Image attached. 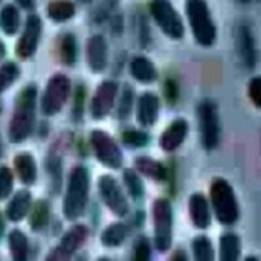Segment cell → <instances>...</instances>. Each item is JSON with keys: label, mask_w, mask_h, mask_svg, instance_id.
<instances>
[{"label": "cell", "mask_w": 261, "mask_h": 261, "mask_svg": "<svg viewBox=\"0 0 261 261\" xmlns=\"http://www.w3.org/2000/svg\"><path fill=\"white\" fill-rule=\"evenodd\" d=\"M210 200L219 223L225 226H232L240 219V206L232 185L223 179L217 177L210 187Z\"/></svg>", "instance_id": "cell-1"}, {"label": "cell", "mask_w": 261, "mask_h": 261, "mask_svg": "<svg viewBox=\"0 0 261 261\" xmlns=\"http://www.w3.org/2000/svg\"><path fill=\"white\" fill-rule=\"evenodd\" d=\"M90 190V176L84 167H75L69 176L67 190L63 203V213L67 220H78L87 206Z\"/></svg>", "instance_id": "cell-2"}, {"label": "cell", "mask_w": 261, "mask_h": 261, "mask_svg": "<svg viewBox=\"0 0 261 261\" xmlns=\"http://www.w3.org/2000/svg\"><path fill=\"white\" fill-rule=\"evenodd\" d=\"M35 104L37 89L26 87L18 96L14 116L9 124V139L12 142H23L31 135L35 121Z\"/></svg>", "instance_id": "cell-3"}, {"label": "cell", "mask_w": 261, "mask_h": 261, "mask_svg": "<svg viewBox=\"0 0 261 261\" xmlns=\"http://www.w3.org/2000/svg\"><path fill=\"white\" fill-rule=\"evenodd\" d=\"M187 15L196 41L202 46H211L216 41V24L211 18L205 0H187Z\"/></svg>", "instance_id": "cell-4"}, {"label": "cell", "mask_w": 261, "mask_h": 261, "mask_svg": "<svg viewBox=\"0 0 261 261\" xmlns=\"http://www.w3.org/2000/svg\"><path fill=\"white\" fill-rule=\"evenodd\" d=\"M153 243L159 252L170 251L173 245V206L168 199H158L153 205Z\"/></svg>", "instance_id": "cell-5"}, {"label": "cell", "mask_w": 261, "mask_h": 261, "mask_svg": "<svg viewBox=\"0 0 261 261\" xmlns=\"http://www.w3.org/2000/svg\"><path fill=\"white\" fill-rule=\"evenodd\" d=\"M150 12L165 35H168L173 40H179L184 37L185 34L184 21L179 12L173 8L170 0H151Z\"/></svg>", "instance_id": "cell-6"}, {"label": "cell", "mask_w": 261, "mask_h": 261, "mask_svg": "<svg viewBox=\"0 0 261 261\" xmlns=\"http://www.w3.org/2000/svg\"><path fill=\"white\" fill-rule=\"evenodd\" d=\"M89 229L84 225L72 226L60 240V243L50 251L44 261H72L78 249L86 243Z\"/></svg>", "instance_id": "cell-7"}, {"label": "cell", "mask_w": 261, "mask_h": 261, "mask_svg": "<svg viewBox=\"0 0 261 261\" xmlns=\"http://www.w3.org/2000/svg\"><path fill=\"white\" fill-rule=\"evenodd\" d=\"M98 190L106 206L118 217H125L128 214V200L119 187L118 180L112 176H101L98 180Z\"/></svg>", "instance_id": "cell-8"}, {"label": "cell", "mask_w": 261, "mask_h": 261, "mask_svg": "<svg viewBox=\"0 0 261 261\" xmlns=\"http://www.w3.org/2000/svg\"><path fill=\"white\" fill-rule=\"evenodd\" d=\"M69 93H70V81L67 76L55 75L54 78H50V81L46 86L43 101H41L43 113L49 116L58 113L66 104Z\"/></svg>", "instance_id": "cell-9"}, {"label": "cell", "mask_w": 261, "mask_h": 261, "mask_svg": "<svg viewBox=\"0 0 261 261\" xmlns=\"http://www.w3.org/2000/svg\"><path fill=\"white\" fill-rule=\"evenodd\" d=\"M199 124L203 147L206 150L216 148L220 139V124L217 107L213 101H203L199 106Z\"/></svg>", "instance_id": "cell-10"}, {"label": "cell", "mask_w": 261, "mask_h": 261, "mask_svg": "<svg viewBox=\"0 0 261 261\" xmlns=\"http://www.w3.org/2000/svg\"><path fill=\"white\" fill-rule=\"evenodd\" d=\"M92 145H93V150H95L98 161L102 165L113 168V170L121 168L122 153L110 135H107L106 132H101V130L92 132Z\"/></svg>", "instance_id": "cell-11"}, {"label": "cell", "mask_w": 261, "mask_h": 261, "mask_svg": "<svg viewBox=\"0 0 261 261\" xmlns=\"http://www.w3.org/2000/svg\"><path fill=\"white\" fill-rule=\"evenodd\" d=\"M41 35V20L38 15H29L26 20V26L24 31L17 43V54L20 58H29L37 46H38V40Z\"/></svg>", "instance_id": "cell-12"}, {"label": "cell", "mask_w": 261, "mask_h": 261, "mask_svg": "<svg viewBox=\"0 0 261 261\" xmlns=\"http://www.w3.org/2000/svg\"><path fill=\"white\" fill-rule=\"evenodd\" d=\"M116 93H118V84L115 81H104L99 84L92 101V116L95 119H102L110 113L115 104Z\"/></svg>", "instance_id": "cell-13"}, {"label": "cell", "mask_w": 261, "mask_h": 261, "mask_svg": "<svg viewBox=\"0 0 261 261\" xmlns=\"http://www.w3.org/2000/svg\"><path fill=\"white\" fill-rule=\"evenodd\" d=\"M188 211L193 225L197 229H208L213 220L211 205L202 193H194L188 202Z\"/></svg>", "instance_id": "cell-14"}, {"label": "cell", "mask_w": 261, "mask_h": 261, "mask_svg": "<svg viewBox=\"0 0 261 261\" xmlns=\"http://www.w3.org/2000/svg\"><path fill=\"white\" fill-rule=\"evenodd\" d=\"M159 109H161V101L154 93L151 92L142 93L138 101V113H136L138 122L144 127L154 125L159 118Z\"/></svg>", "instance_id": "cell-15"}, {"label": "cell", "mask_w": 261, "mask_h": 261, "mask_svg": "<svg viewBox=\"0 0 261 261\" xmlns=\"http://www.w3.org/2000/svg\"><path fill=\"white\" fill-rule=\"evenodd\" d=\"M187 135H188V124H187V121L185 119H174L167 127V130L161 135L159 145L165 151H174V150H177L184 144Z\"/></svg>", "instance_id": "cell-16"}, {"label": "cell", "mask_w": 261, "mask_h": 261, "mask_svg": "<svg viewBox=\"0 0 261 261\" xmlns=\"http://www.w3.org/2000/svg\"><path fill=\"white\" fill-rule=\"evenodd\" d=\"M237 46H239V52L245 66L248 69H254L257 63V49H255V41H254L249 26L240 24L237 31Z\"/></svg>", "instance_id": "cell-17"}, {"label": "cell", "mask_w": 261, "mask_h": 261, "mask_svg": "<svg viewBox=\"0 0 261 261\" xmlns=\"http://www.w3.org/2000/svg\"><path fill=\"white\" fill-rule=\"evenodd\" d=\"M87 61L93 72H102L107 66V43L102 35H93L87 43Z\"/></svg>", "instance_id": "cell-18"}, {"label": "cell", "mask_w": 261, "mask_h": 261, "mask_svg": "<svg viewBox=\"0 0 261 261\" xmlns=\"http://www.w3.org/2000/svg\"><path fill=\"white\" fill-rule=\"evenodd\" d=\"M32 208V196L28 190H20L14 194L6 206V217L11 222L23 220Z\"/></svg>", "instance_id": "cell-19"}, {"label": "cell", "mask_w": 261, "mask_h": 261, "mask_svg": "<svg viewBox=\"0 0 261 261\" xmlns=\"http://www.w3.org/2000/svg\"><path fill=\"white\" fill-rule=\"evenodd\" d=\"M242 258V240L234 232H226L220 237L219 261H240Z\"/></svg>", "instance_id": "cell-20"}, {"label": "cell", "mask_w": 261, "mask_h": 261, "mask_svg": "<svg viewBox=\"0 0 261 261\" xmlns=\"http://www.w3.org/2000/svg\"><path fill=\"white\" fill-rule=\"evenodd\" d=\"M130 72L135 76V80H138L142 84H150L158 78V70L154 64L145 57H135L130 63Z\"/></svg>", "instance_id": "cell-21"}, {"label": "cell", "mask_w": 261, "mask_h": 261, "mask_svg": "<svg viewBox=\"0 0 261 261\" xmlns=\"http://www.w3.org/2000/svg\"><path fill=\"white\" fill-rule=\"evenodd\" d=\"M135 167H136V171L156 180V182H162L167 179V170L165 167L156 161V159H151V158H147V156H141L135 161Z\"/></svg>", "instance_id": "cell-22"}, {"label": "cell", "mask_w": 261, "mask_h": 261, "mask_svg": "<svg viewBox=\"0 0 261 261\" xmlns=\"http://www.w3.org/2000/svg\"><path fill=\"white\" fill-rule=\"evenodd\" d=\"M15 170L20 177V180L24 185H32L37 179V167L35 161L29 153H20L15 159Z\"/></svg>", "instance_id": "cell-23"}, {"label": "cell", "mask_w": 261, "mask_h": 261, "mask_svg": "<svg viewBox=\"0 0 261 261\" xmlns=\"http://www.w3.org/2000/svg\"><path fill=\"white\" fill-rule=\"evenodd\" d=\"M127 237H128V226L122 222H118V223H112L102 231L101 243L107 248H118L125 242Z\"/></svg>", "instance_id": "cell-24"}, {"label": "cell", "mask_w": 261, "mask_h": 261, "mask_svg": "<svg viewBox=\"0 0 261 261\" xmlns=\"http://www.w3.org/2000/svg\"><path fill=\"white\" fill-rule=\"evenodd\" d=\"M9 252L14 261H28L29 257V242L28 237L20 229H12L9 234Z\"/></svg>", "instance_id": "cell-25"}, {"label": "cell", "mask_w": 261, "mask_h": 261, "mask_svg": "<svg viewBox=\"0 0 261 261\" xmlns=\"http://www.w3.org/2000/svg\"><path fill=\"white\" fill-rule=\"evenodd\" d=\"M193 257L194 261H214L216 260V251L213 246V242L206 236H197L193 240Z\"/></svg>", "instance_id": "cell-26"}, {"label": "cell", "mask_w": 261, "mask_h": 261, "mask_svg": "<svg viewBox=\"0 0 261 261\" xmlns=\"http://www.w3.org/2000/svg\"><path fill=\"white\" fill-rule=\"evenodd\" d=\"M75 14V5L70 0H52L47 6V15L54 21H66Z\"/></svg>", "instance_id": "cell-27"}, {"label": "cell", "mask_w": 261, "mask_h": 261, "mask_svg": "<svg viewBox=\"0 0 261 261\" xmlns=\"http://www.w3.org/2000/svg\"><path fill=\"white\" fill-rule=\"evenodd\" d=\"M29 216V225L32 231H41L49 220V205L43 200L35 202V205L31 208Z\"/></svg>", "instance_id": "cell-28"}, {"label": "cell", "mask_w": 261, "mask_h": 261, "mask_svg": "<svg viewBox=\"0 0 261 261\" xmlns=\"http://www.w3.org/2000/svg\"><path fill=\"white\" fill-rule=\"evenodd\" d=\"M0 21H2V28L8 35H12L18 31L20 26V15L15 6L8 5L2 9L0 14Z\"/></svg>", "instance_id": "cell-29"}, {"label": "cell", "mask_w": 261, "mask_h": 261, "mask_svg": "<svg viewBox=\"0 0 261 261\" xmlns=\"http://www.w3.org/2000/svg\"><path fill=\"white\" fill-rule=\"evenodd\" d=\"M124 184H125V187H127L128 194H130L135 200H139V199L144 197L145 188H144L142 179L139 177L138 171H135V170H125V171H124Z\"/></svg>", "instance_id": "cell-30"}, {"label": "cell", "mask_w": 261, "mask_h": 261, "mask_svg": "<svg viewBox=\"0 0 261 261\" xmlns=\"http://www.w3.org/2000/svg\"><path fill=\"white\" fill-rule=\"evenodd\" d=\"M60 55L66 64L75 63V60H76V41H75L73 35L67 34L63 37L61 44H60Z\"/></svg>", "instance_id": "cell-31"}, {"label": "cell", "mask_w": 261, "mask_h": 261, "mask_svg": "<svg viewBox=\"0 0 261 261\" xmlns=\"http://www.w3.org/2000/svg\"><path fill=\"white\" fill-rule=\"evenodd\" d=\"M18 76V67L14 63H6L0 67V93L12 84Z\"/></svg>", "instance_id": "cell-32"}, {"label": "cell", "mask_w": 261, "mask_h": 261, "mask_svg": "<svg viewBox=\"0 0 261 261\" xmlns=\"http://www.w3.org/2000/svg\"><path fill=\"white\" fill-rule=\"evenodd\" d=\"M14 187V176L8 167H0V200H5L11 196Z\"/></svg>", "instance_id": "cell-33"}, {"label": "cell", "mask_w": 261, "mask_h": 261, "mask_svg": "<svg viewBox=\"0 0 261 261\" xmlns=\"http://www.w3.org/2000/svg\"><path fill=\"white\" fill-rule=\"evenodd\" d=\"M132 107H133V90H132V87L125 86L124 90H122V95H121L119 106H118V116L121 119L128 118V115L132 112Z\"/></svg>", "instance_id": "cell-34"}, {"label": "cell", "mask_w": 261, "mask_h": 261, "mask_svg": "<svg viewBox=\"0 0 261 261\" xmlns=\"http://www.w3.org/2000/svg\"><path fill=\"white\" fill-rule=\"evenodd\" d=\"M122 139L130 147H144L148 144V135L139 130H128L122 135Z\"/></svg>", "instance_id": "cell-35"}, {"label": "cell", "mask_w": 261, "mask_h": 261, "mask_svg": "<svg viewBox=\"0 0 261 261\" xmlns=\"http://www.w3.org/2000/svg\"><path fill=\"white\" fill-rule=\"evenodd\" d=\"M135 261H151V243L147 237H141L136 242Z\"/></svg>", "instance_id": "cell-36"}, {"label": "cell", "mask_w": 261, "mask_h": 261, "mask_svg": "<svg viewBox=\"0 0 261 261\" xmlns=\"http://www.w3.org/2000/svg\"><path fill=\"white\" fill-rule=\"evenodd\" d=\"M248 93H249V98H251L252 104L255 107L261 109V76H254L249 81Z\"/></svg>", "instance_id": "cell-37"}, {"label": "cell", "mask_w": 261, "mask_h": 261, "mask_svg": "<svg viewBox=\"0 0 261 261\" xmlns=\"http://www.w3.org/2000/svg\"><path fill=\"white\" fill-rule=\"evenodd\" d=\"M165 95H167V98L171 102L177 99V84L174 81H171V80L167 81V84H165Z\"/></svg>", "instance_id": "cell-38"}, {"label": "cell", "mask_w": 261, "mask_h": 261, "mask_svg": "<svg viewBox=\"0 0 261 261\" xmlns=\"http://www.w3.org/2000/svg\"><path fill=\"white\" fill-rule=\"evenodd\" d=\"M139 31H141V41H142V46H147L148 41H150V35H148V24L145 21V18H141V24H139Z\"/></svg>", "instance_id": "cell-39"}, {"label": "cell", "mask_w": 261, "mask_h": 261, "mask_svg": "<svg viewBox=\"0 0 261 261\" xmlns=\"http://www.w3.org/2000/svg\"><path fill=\"white\" fill-rule=\"evenodd\" d=\"M75 110H76V116L81 115V106H83V101H84V92H83V87H80V90L76 92V98H75Z\"/></svg>", "instance_id": "cell-40"}, {"label": "cell", "mask_w": 261, "mask_h": 261, "mask_svg": "<svg viewBox=\"0 0 261 261\" xmlns=\"http://www.w3.org/2000/svg\"><path fill=\"white\" fill-rule=\"evenodd\" d=\"M170 261H188V254L184 249H177V251L173 252Z\"/></svg>", "instance_id": "cell-41"}, {"label": "cell", "mask_w": 261, "mask_h": 261, "mask_svg": "<svg viewBox=\"0 0 261 261\" xmlns=\"http://www.w3.org/2000/svg\"><path fill=\"white\" fill-rule=\"evenodd\" d=\"M20 3V6H23L24 9H31L34 6V2L32 0H17Z\"/></svg>", "instance_id": "cell-42"}, {"label": "cell", "mask_w": 261, "mask_h": 261, "mask_svg": "<svg viewBox=\"0 0 261 261\" xmlns=\"http://www.w3.org/2000/svg\"><path fill=\"white\" fill-rule=\"evenodd\" d=\"M5 54H6V49H5V44H3V43L0 41V60H2L3 57H5Z\"/></svg>", "instance_id": "cell-43"}, {"label": "cell", "mask_w": 261, "mask_h": 261, "mask_svg": "<svg viewBox=\"0 0 261 261\" xmlns=\"http://www.w3.org/2000/svg\"><path fill=\"white\" fill-rule=\"evenodd\" d=\"M245 261H260L257 257H254V255H251V257H246L245 258Z\"/></svg>", "instance_id": "cell-44"}, {"label": "cell", "mask_w": 261, "mask_h": 261, "mask_svg": "<svg viewBox=\"0 0 261 261\" xmlns=\"http://www.w3.org/2000/svg\"><path fill=\"white\" fill-rule=\"evenodd\" d=\"M80 2H81V3H90L92 0H80Z\"/></svg>", "instance_id": "cell-45"}, {"label": "cell", "mask_w": 261, "mask_h": 261, "mask_svg": "<svg viewBox=\"0 0 261 261\" xmlns=\"http://www.w3.org/2000/svg\"><path fill=\"white\" fill-rule=\"evenodd\" d=\"M96 261H109L107 258H99V260H96Z\"/></svg>", "instance_id": "cell-46"}, {"label": "cell", "mask_w": 261, "mask_h": 261, "mask_svg": "<svg viewBox=\"0 0 261 261\" xmlns=\"http://www.w3.org/2000/svg\"><path fill=\"white\" fill-rule=\"evenodd\" d=\"M242 2H243V3H246V2H249V0H242Z\"/></svg>", "instance_id": "cell-47"}]
</instances>
